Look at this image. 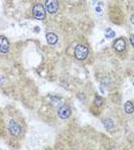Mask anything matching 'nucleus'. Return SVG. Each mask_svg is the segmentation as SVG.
<instances>
[{"label":"nucleus","mask_w":134,"mask_h":150,"mask_svg":"<svg viewBox=\"0 0 134 150\" xmlns=\"http://www.w3.org/2000/svg\"><path fill=\"white\" fill-rule=\"evenodd\" d=\"M8 132L14 137H20L22 135V133H23L21 125H20L18 121H15V120H11L8 122Z\"/></svg>","instance_id":"nucleus-1"},{"label":"nucleus","mask_w":134,"mask_h":150,"mask_svg":"<svg viewBox=\"0 0 134 150\" xmlns=\"http://www.w3.org/2000/svg\"><path fill=\"white\" fill-rule=\"evenodd\" d=\"M89 54V50L86 45H82V44H79L75 46L74 49V56L77 60H84L87 59V57Z\"/></svg>","instance_id":"nucleus-2"},{"label":"nucleus","mask_w":134,"mask_h":150,"mask_svg":"<svg viewBox=\"0 0 134 150\" xmlns=\"http://www.w3.org/2000/svg\"><path fill=\"white\" fill-rule=\"evenodd\" d=\"M44 8H45V12H49L50 14H55L59 9V1L58 0H45Z\"/></svg>","instance_id":"nucleus-3"},{"label":"nucleus","mask_w":134,"mask_h":150,"mask_svg":"<svg viewBox=\"0 0 134 150\" xmlns=\"http://www.w3.org/2000/svg\"><path fill=\"white\" fill-rule=\"evenodd\" d=\"M57 113H58V117H59L60 119H68V118L71 117V114H72V109H71L69 105L62 104V105L58 109Z\"/></svg>","instance_id":"nucleus-4"},{"label":"nucleus","mask_w":134,"mask_h":150,"mask_svg":"<svg viewBox=\"0 0 134 150\" xmlns=\"http://www.w3.org/2000/svg\"><path fill=\"white\" fill-rule=\"evenodd\" d=\"M45 8H44V6L43 5H40V4H37V5H35L34 6V8H33V14H34V18L37 20H44L45 19Z\"/></svg>","instance_id":"nucleus-5"},{"label":"nucleus","mask_w":134,"mask_h":150,"mask_svg":"<svg viewBox=\"0 0 134 150\" xmlns=\"http://www.w3.org/2000/svg\"><path fill=\"white\" fill-rule=\"evenodd\" d=\"M113 49H115L117 52H123L125 49H126V42L123 37L117 38L113 43Z\"/></svg>","instance_id":"nucleus-6"},{"label":"nucleus","mask_w":134,"mask_h":150,"mask_svg":"<svg viewBox=\"0 0 134 150\" xmlns=\"http://www.w3.org/2000/svg\"><path fill=\"white\" fill-rule=\"evenodd\" d=\"M9 51V42L8 39L4 36H0V52L7 53Z\"/></svg>","instance_id":"nucleus-7"},{"label":"nucleus","mask_w":134,"mask_h":150,"mask_svg":"<svg viewBox=\"0 0 134 150\" xmlns=\"http://www.w3.org/2000/svg\"><path fill=\"white\" fill-rule=\"evenodd\" d=\"M103 125H104V128L109 132H111L115 128V121H113V119H111V118H105V119H103Z\"/></svg>","instance_id":"nucleus-8"},{"label":"nucleus","mask_w":134,"mask_h":150,"mask_svg":"<svg viewBox=\"0 0 134 150\" xmlns=\"http://www.w3.org/2000/svg\"><path fill=\"white\" fill-rule=\"evenodd\" d=\"M124 111L126 114H133L134 113V103L131 100H127L124 105Z\"/></svg>","instance_id":"nucleus-9"},{"label":"nucleus","mask_w":134,"mask_h":150,"mask_svg":"<svg viewBox=\"0 0 134 150\" xmlns=\"http://www.w3.org/2000/svg\"><path fill=\"white\" fill-rule=\"evenodd\" d=\"M46 40H48V43H49V44L55 45V44L58 42L57 35H56V34H53V33H48V34H46Z\"/></svg>","instance_id":"nucleus-10"},{"label":"nucleus","mask_w":134,"mask_h":150,"mask_svg":"<svg viewBox=\"0 0 134 150\" xmlns=\"http://www.w3.org/2000/svg\"><path fill=\"white\" fill-rule=\"evenodd\" d=\"M95 104L97 106H101L103 104V98L101 96H95Z\"/></svg>","instance_id":"nucleus-11"},{"label":"nucleus","mask_w":134,"mask_h":150,"mask_svg":"<svg viewBox=\"0 0 134 150\" xmlns=\"http://www.w3.org/2000/svg\"><path fill=\"white\" fill-rule=\"evenodd\" d=\"M57 102L58 103L60 102V98H59V97H55V96H52V97H51V103L56 105V104H57Z\"/></svg>","instance_id":"nucleus-12"},{"label":"nucleus","mask_w":134,"mask_h":150,"mask_svg":"<svg viewBox=\"0 0 134 150\" xmlns=\"http://www.w3.org/2000/svg\"><path fill=\"white\" fill-rule=\"evenodd\" d=\"M130 42H131V45L134 47V34L133 35H131V37H130Z\"/></svg>","instance_id":"nucleus-13"},{"label":"nucleus","mask_w":134,"mask_h":150,"mask_svg":"<svg viewBox=\"0 0 134 150\" xmlns=\"http://www.w3.org/2000/svg\"><path fill=\"white\" fill-rule=\"evenodd\" d=\"M131 22H132V24H134V14H132V16H131Z\"/></svg>","instance_id":"nucleus-14"},{"label":"nucleus","mask_w":134,"mask_h":150,"mask_svg":"<svg viewBox=\"0 0 134 150\" xmlns=\"http://www.w3.org/2000/svg\"><path fill=\"white\" fill-rule=\"evenodd\" d=\"M35 31H36V33H38V31H39V28H38V27H36V28H35Z\"/></svg>","instance_id":"nucleus-15"},{"label":"nucleus","mask_w":134,"mask_h":150,"mask_svg":"<svg viewBox=\"0 0 134 150\" xmlns=\"http://www.w3.org/2000/svg\"><path fill=\"white\" fill-rule=\"evenodd\" d=\"M109 150H116L115 148H112V147H111V148H109Z\"/></svg>","instance_id":"nucleus-16"}]
</instances>
